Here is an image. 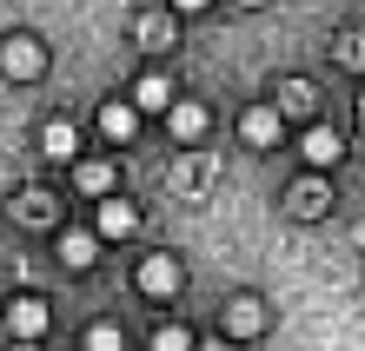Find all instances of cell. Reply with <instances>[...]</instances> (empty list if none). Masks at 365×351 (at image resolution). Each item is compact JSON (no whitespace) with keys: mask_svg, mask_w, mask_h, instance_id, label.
<instances>
[{"mask_svg":"<svg viewBox=\"0 0 365 351\" xmlns=\"http://www.w3.org/2000/svg\"><path fill=\"white\" fill-rule=\"evenodd\" d=\"M180 285H186V266H180L173 252H153V258H140V292H146V298H173Z\"/></svg>","mask_w":365,"mask_h":351,"instance_id":"7a4b0ae2","label":"cell"},{"mask_svg":"<svg viewBox=\"0 0 365 351\" xmlns=\"http://www.w3.org/2000/svg\"><path fill=\"white\" fill-rule=\"evenodd\" d=\"M153 351H192V338L180 332V325H160V332H153Z\"/></svg>","mask_w":365,"mask_h":351,"instance_id":"ac0fdd59","label":"cell"},{"mask_svg":"<svg viewBox=\"0 0 365 351\" xmlns=\"http://www.w3.org/2000/svg\"><path fill=\"white\" fill-rule=\"evenodd\" d=\"M133 226H140V212L126 206L120 192H113V199H100V239H126Z\"/></svg>","mask_w":365,"mask_h":351,"instance_id":"30bf717a","label":"cell"},{"mask_svg":"<svg viewBox=\"0 0 365 351\" xmlns=\"http://www.w3.org/2000/svg\"><path fill=\"white\" fill-rule=\"evenodd\" d=\"M220 325H226L232 338H259V332H266V305L252 298V292H240V298H226V318H220Z\"/></svg>","mask_w":365,"mask_h":351,"instance_id":"277c9868","label":"cell"},{"mask_svg":"<svg viewBox=\"0 0 365 351\" xmlns=\"http://www.w3.org/2000/svg\"><path fill=\"white\" fill-rule=\"evenodd\" d=\"M240 133H246V146H279V133H286V113H279V106H252V113L240 120Z\"/></svg>","mask_w":365,"mask_h":351,"instance_id":"52a82bcc","label":"cell"},{"mask_svg":"<svg viewBox=\"0 0 365 351\" xmlns=\"http://www.w3.org/2000/svg\"><path fill=\"white\" fill-rule=\"evenodd\" d=\"M93 252H100V239H93V232H73V226L60 232V258H67L73 272H87V266H93Z\"/></svg>","mask_w":365,"mask_h":351,"instance_id":"7c38bea8","label":"cell"},{"mask_svg":"<svg viewBox=\"0 0 365 351\" xmlns=\"http://www.w3.org/2000/svg\"><path fill=\"white\" fill-rule=\"evenodd\" d=\"M40 152H47V159H73L80 152V133L67 120H47V133H40Z\"/></svg>","mask_w":365,"mask_h":351,"instance_id":"4fadbf2b","label":"cell"},{"mask_svg":"<svg viewBox=\"0 0 365 351\" xmlns=\"http://www.w3.org/2000/svg\"><path fill=\"white\" fill-rule=\"evenodd\" d=\"M20 219H27V226H47V219H53V199H47V192H27V199H20Z\"/></svg>","mask_w":365,"mask_h":351,"instance_id":"9a60e30c","label":"cell"},{"mask_svg":"<svg viewBox=\"0 0 365 351\" xmlns=\"http://www.w3.org/2000/svg\"><path fill=\"white\" fill-rule=\"evenodd\" d=\"M0 73H7V80H40V73H47L40 40L34 33H7V40H0Z\"/></svg>","mask_w":365,"mask_h":351,"instance_id":"6da1fadb","label":"cell"},{"mask_svg":"<svg viewBox=\"0 0 365 351\" xmlns=\"http://www.w3.org/2000/svg\"><path fill=\"white\" fill-rule=\"evenodd\" d=\"M80 192H87V199H113V159H80Z\"/></svg>","mask_w":365,"mask_h":351,"instance_id":"8fae6325","label":"cell"},{"mask_svg":"<svg viewBox=\"0 0 365 351\" xmlns=\"http://www.w3.org/2000/svg\"><path fill=\"white\" fill-rule=\"evenodd\" d=\"M339 60H346L352 73H365V33H346V40H339Z\"/></svg>","mask_w":365,"mask_h":351,"instance_id":"e0dca14e","label":"cell"},{"mask_svg":"<svg viewBox=\"0 0 365 351\" xmlns=\"http://www.w3.org/2000/svg\"><path fill=\"white\" fill-rule=\"evenodd\" d=\"M133 106H140V113H166V106H173V80H166V73L133 80Z\"/></svg>","mask_w":365,"mask_h":351,"instance_id":"9c48e42d","label":"cell"},{"mask_svg":"<svg viewBox=\"0 0 365 351\" xmlns=\"http://www.w3.org/2000/svg\"><path fill=\"white\" fill-rule=\"evenodd\" d=\"M7 332H14V338H40V332H47V298L20 292V298L7 305Z\"/></svg>","mask_w":365,"mask_h":351,"instance_id":"5b68a950","label":"cell"},{"mask_svg":"<svg viewBox=\"0 0 365 351\" xmlns=\"http://www.w3.org/2000/svg\"><path fill=\"white\" fill-rule=\"evenodd\" d=\"M100 133L113 140V146H126V140L140 133V106H133V100H106V106H100Z\"/></svg>","mask_w":365,"mask_h":351,"instance_id":"8992f818","label":"cell"},{"mask_svg":"<svg viewBox=\"0 0 365 351\" xmlns=\"http://www.w3.org/2000/svg\"><path fill=\"white\" fill-rule=\"evenodd\" d=\"M200 7H212V0H173V14H200Z\"/></svg>","mask_w":365,"mask_h":351,"instance_id":"ffe728a7","label":"cell"},{"mask_svg":"<svg viewBox=\"0 0 365 351\" xmlns=\"http://www.w3.org/2000/svg\"><path fill=\"white\" fill-rule=\"evenodd\" d=\"M87 351H126L120 325H93V332H87Z\"/></svg>","mask_w":365,"mask_h":351,"instance_id":"2e32d148","label":"cell"},{"mask_svg":"<svg viewBox=\"0 0 365 351\" xmlns=\"http://www.w3.org/2000/svg\"><path fill=\"white\" fill-rule=\"evenodd\" d=\"M272 106H279L286 120H306V113H312V86H306V80H286V86H279V100H272Z\"/></svg>","mask_w":365,"mask_h":351,"instance_id":"5bb4252c","label":"cell"},{"mask_svg":"<svg viewBox=\"0 0 365 351\" xmlns=\"http://www.w3.org/2000/svg\"><path fill=\"white\" fill-rule=\"evenodd\" d=\"M299 159H306L312 172H332L339 159H346V140H339L332 126H306V140H299Z\"/></svg>","mask_w":365,"mask_h":351,"instance_id":"3957f363","label":"cell"},{"mask_svg":"<svg viewBox=\"0 0 365 351\" xmlns=\"http://www.w3.org/2000/svg\"><path fill=\"white\" fill-rule=\"evenodd\" d=\"M166 133L192 146V140L206 133V106H200V100H173V106H166Z\"/></svg>","mask_w":365,"mask_h":351,"instance_id":"ba28073f","label":"cell"},{"mask_svg":"<svg viewBox=\"0 0 365 351\" xmlns=\"http://www.w3.org/2000/svg\"><path fill=\"white\" fill-rule=\"evenodd\" d=\"M140 40H146V47H160V40H166V20L153 14V20H140Z\"/></svg>","mask_w":365,"mask_h":351,"instance_id":"d6986e66","label":"cell"},{"mask_svg":"<svg viewBox=\"0 0 365 351\" xmlns=\"http://www.w3.org/2000/svg\"><path fill=\"white\" fill-rule=\"evenodd\" d=\"M192 351H232V345H226V338H212V345H192Z\"/></svg>","mask_w":365,"mask_h":351,"instance_id":"44dd1931","label":"cell"},{"mask_svg":"<svg viewBox=\"0 0 365 351\" xmlns=\"http://www.w3.org/2000/svg\"><path fill=\"white\" fill-rule=\"evenodd\" d=\"M0 345H7V318H0Z\"/></svg>","mask_w":365,"mask_h":351,"instance_id":"7402d4cb","label":"cell"}]
</instances>
